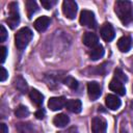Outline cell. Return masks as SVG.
Returning <instances> with one entry per match:
<instances>
[{
	"label": "cell",
	"mask_w": 133,
	"mask_h": 133,
	"mask_svg": "<svg viewBox=\"0 0 133 133\" xmlns=\"http://www.w3.org/2000/svg\"><path fill=\"white\" fill-rule=\"evenodd\" d=\"M79 22L82 26H86L88 28H96V25H97L94 12L88 9H83L80 12Z\"/></svg>",
	"instance_id": "277c9868"
},
{
	"label": "cell",
	"mask_w": 133,
	"mask_h": 133,
	"mask_svg": "<svg viewBox=\"0 0 133 133\" xmlns=\"http://www.w3.org/2000/svg\"><path fill=\"white\" fill-rule=\"evenodd\" d=\"M7 38V31L5 29V27L3 25L0 26V42H5V39Z\"/></svg>",
	"instance_id": "484cf974"
},
{
	"label": "cell",
	"mask_w": 133,
	"mask_h": 133,
	"mask_svg": "<svg viewBox=\"0 0 133 133\" xmlns=\"http://www.w3.org/2000/svg\"><path fill=\"white\" fill-rule=\"evenodd\" d=\"M63 82H64L65 85H68V86H69L70 88H72V89H76V88L78 87V82H77V80H76L75 78L71 77V76H66V78L63 80Z\"/></svg>",
	"instance_id": "603a6c76"
},
{
	"label": "cell",
	"mask_w": 133,
	"mask_h": 133,
	"mask_svg": "<svg viewBox=\"0 0 133 133\" xmlns=\"http://www.w3.org/2000/svg\"><path fill=\"white\" fill-rule=\"evenodd\" d=\"M41 4L44 8L50 9L52 6H54L56 4V1L55 0H41Z\"/></svg>",
	"instance_id": "d4e9b609"
},
{
	"label": "cell",
	"mask_w": 133,
	"mask_h": 133,
	"mask_svg": "<svg viewBox=\"0 0 133 133\" xmlns=\"http://www.w3.org/2000/svg\"><path fill=\"white\" fill-rule=\"evenodd\" d=\"M104 48L101 46V45H98L97 47H95V48H92V50L89 52V57H90V59H92V60H98V59H100L101 57H103V55H104Z\"/></svg>",
	"instance_id": "ac0fdd59"
},
{
	"label": "cell",
	"mask_w": 133,
	"mask_h": 133,
	"mask_svg": "<svg viewBox=\"0 0 133 133\" xmlns=\"http://www.w3.org/2000/svg\"><path fill=\"white\" fill-rule=\"evenodd\" d=\"M0 133H8V128L4 123L0 124Z\"/></svg>",
	"instance_id": "f546056e"
},
{
	"label": "cell",
	"mask_w": 133,
	"mask_h": 133,
	"mask_svg": "<svg viewBox=\"0 0 133 133\" xmlns=\"http://www.w3.org/2000/svg\"><path fill=\"white\" fill-rule=\"evenodd\" d=\"M132 46V39L130 36H122L118 41H117V48L121 52H128L131 49Z\"/></svg>",
	"instance_id": "5bb4252c"
},
{
	"label": "cell",
	"mask_w": 133,
	"mask_h": 133,
	"mask_svg": "<svg viewBox=\"0 0 133 133\" xmlns=\"http://www.w3.org/2000/svg\"><path fill=\"white\" fill-rule=\"evenodd\" d=\"M35 117H36L37 119H43V118L45 117V110L42 109V108H39V109L35 112Z\"/></svg>",
	"instance_id": "f1b7e54d"
},
{
	"label": "cell",
	"mask_w": 133,
	"mask_h": 133,
	"mask_svg": "<svg viewBox=\"0 0 133 133\" xmlns=\"http://www.w3.org/2000/svg\"><path fill=\"white\" fill-rule=\"evenodd\" d=\"M32 31L28 27L21 28L15 34V44L19 50H24L32 38Z\"/></svg>",
	"instance_id": "7a4b0ae2"
},
{
	"label": "cell",
	"mask_w": 133,
	"mask_h": 133,
	"mask_svg": "<svg viewBox=\"0 0 133 133\" xmlns=\"http://www.w3.org/2000/svg\"><path fill=\"white\" fill-rule=\"evenodd\" d=\"M0 52H1V63H3L5 61V58H6V55H7V49L2 46L0 48Z\"/></svg>",
	"instance_id": "83f0119b"
},
{
	"label": "cell",
	"mask_w": 133,
	"mask_h": 133,
	"mask_svg": "<svg viewBox=\"0 0 133 133\" xmlns=\"http://www.w3.org/2000/svg\"><path fill=\"white\" fill-rule=\"evenodd\" d=\"M114 11L124 25L133 22V3L128 0H118L114 4Z\"/></svg>",
	"instance_id": "6da1fadb"
},
{
	"label": "cell",
	"mask_w": 133,
	"mask_h": 133,
	"mask_svg": "<svg viewBox=\"0 0 133 133\" xmlns=\"http://www.w3.org/2000/svg\"><path fill=\"white\" fill-rule=\"evenodd\" d=\"M33 25H34V28H35L38 32H43V31H45V30L48 28V26L50 25V18L47 17V16H42V17L37 18V19L34 21Z\"/></svg>",
	"instance_id": "30bf717a"
},
{
	"label": "cell",
	"mask_w": 133,
	"mask_h": 133,
	"mask_svg": "<svg viewBox=\"0 0 133 133\" xmlns=\"http://www.w3.org/2000/svg\"><path fill=\"white\" fill-rule=\"evenodd\" d=\"M26 8H27V16H28V19H31L32 16L38 10V6H37L36 2L33 1V0H28V1H26Z\"/></svg>",
	"instance_id": "d6986e66"
},
{
	"label": "cell",
	"mask_w": 133,
	"mask_h": 133,
	"mask_svg": "<svg viewBox=\"0 0 133 133\" xmlns=\"http://www.w3.org/2000/svg\"><path fill=\"white\" fill-rule=\"evenodd\" d=\"M105 103L110 110H117L122 105L121 100L114 95H107L105 98Z\"/></svg>",
	"instance_id": "7c38bea8"
},
{
	"label": "cell",
	"mask_w": 133,
	"mask_h": 133,
	"mask_svg": "<svg viewBox=\"0 0 133 133\" xmlns=\"http://www.w3.org/2000/svg\"><path fill=\"white\" fill-rule=\"evenodd\" d=\"M15 85H16V87H17V89H19L21 92H26V90H27V88H28V86H27V83H26V81L21 77V76H19L18 78H16V80H15Z\"/></svg>",
	"instance_id": "ffe728a7"
},
{
	"label": "cell",
	"mask_w": 133,
	"mask_h": 133,
	"mask_svg": "<svg viewBox=\"0 0 133 133\" xmlns=\"http://www.w3.org/2000/svg\"><path fill=\"white\" fill-rule=\"evenodd\" d=\"M8 10H9V14H8V18H7L6 22L11 29H15L20 23V14H19L18 3L10 2L8 5Z\"/></svg>",
	"instance_id": "3957f363"
},
{
	"label": "cell",
	"mask_w": 133,
	"mask_h": 133,
	"mask_svg": "<svg viewBox=\"0 0 133 133\" xmlns=\"http://www.w3.org/2000/svg\"><path fill=\"white\" fill-rule=\"evenodd\" d=\"M29 97H30L31 101L36 106H41L43 104V102H44V96L37 89H31L30 92H29Z\"/></svg>",
	"instance_id": "e0dca14e"
},
{
	"label": "cell",
	"mask_w": 133,
	"mask_h": 133,
	"mask_svg": "<svg viewBox=\"0 0 133 133\" xmlns=\"http://www.w3.org/2000/svg\"><path fill=\"white\" fill-rule=\"evenodd\" d=\"M16 128H17L19 133H30V132H32V126L30 124L20 123V124H17Z\"/></svg>",
	"instance_id": "7402d4cb"
},
{
	"label": "cell",
	"mask_w": 133,
	"mask_h": 133,
	"mask_svg": "<svg viewBox=\"0 0 133 133\" xmlns=\"http://www.w3.org/2000/svg\"><path fill=\"white\" fill-rule=\"evenodd\" d=\"M69 122H70V118H69V116H68L66 114H64V113H59V114L55 115L54 118H53V124H54L56 127H58V128H63V127H65V126L69 124Z\"/></svg>",
	"instance_id": "2e32d148"
},
{
	"label": "cell",
	"mask_w": 133,
	"mask_h": 133,
	"mask_svg": "<svg viewBox=\"0 0 133 133\" xmlns=\"http://www.w3.org/2000/svg\"><path fill=\"white\" fill-rule=\"evenodd\" d=\"M82 41H83V44L85 46L90 47V48H95L99 45V38L92 32H85L84 35H83Z\"/></svg>",
	"instance_id": "8fae6325"
},
{
	"label": "cell",
	"mask_w": 133,
	"mask_h": 133,
	"mask_svg": "<svg viewBox=\"0 0 133 133\" xmlns=\"http://www.w3.org/2000/svg\"><path fill=\"white\" fill-rule=\"evenodd\" d=\"M107 123L103 117L96 116L91 119V132L92 133H106Z\"/></svg>",
	"instance_id": "8992f818"
},
{
	"label": "cell",
	"mask_w": 133,
	"mask_h": 133,
	"mask_svg": "<svg viewBox=\"0 0 133 133\" xmlns=\"http://www.w3.org/2000/svg\"><path fill=\"white\" fill-rule=\"evenodd\" d=\"M0 81L1 82H4L6 79H7V77H8V72L5 70V68L4 66H0Z\"/></svg>",
	"instance_id": "4316f807"
},
{
	"label": "cell",
	"mask_w": 133,
	"mask_h": 133,
	"mask_svg": "<svg viewBox=\"0 0 133 133\" xmlns=\"http://www.w3.org/2000/svg\"><path fill=\"white\" fill-rule=\"evenodd\" d=\"M100 34L105 42H111L115 36L114 29H113L112 25L109 23H105L102 25V27L100 29Z\"/></svg>",
	"instance_id": "52a82bcc"
},
{
	"label": "cell",
	"mask_w": 133,
	"mask_h": 133,
	"mask_svg": "<svg viewBox=\"0 0 133 133\" xmlns=\"http://www.w3.org/2000/svg\"><path fill=\"white\" fill-rule=\"evenodd\" d=\"M109 89L111 91L116 92L119 96H124L126 94V89H125V86H124L123 82L119 81V80H117V79H115V78H113L110 81V83H109Z\"/></svg>",
	"instance_id": "4fadbf2b"
},
{
	"label": "cell",
	"mask_w": 133,
	"mask_h": 133,
	"mask_svg": "<svg viewBox=\"0 0 133 133\" xmlns=\"http://www.w3.org/2000/svg\"><path fill=\"white\" fill-rule=\"evenodd\" d=\"M114 78L117 79V80H119V81H122V82H126V81L128 80L127 76H126V75L122 72V70H119V69H116V70L114 71Z\"/></svg>",
	"instance_id": "cb8c5ba5"
},
{
	"label": "cell",
	"mask_w": 133,
	"mask_h": 133,
	"mask_svg": "<svg viewBox=\"0 0 133 133\" xmlns=\"http://www.w3.org/2000/svg\"><path fill=\"white\" fill-rule=\"evenodd\" d=\"M87 92H88V97L91 101L97 100L101 96V86H100V84L96 81L89 82L87 84Z\"/></svg>",
	"instance_id": "9c48e42d"
},
{
	"label": "cell",
	"mask_w": 133,
	"mask_h": 133,
	"mask_svg": "<svg viewBox=\"0 0 133 133\" xmlns=\"http://www.w3.org/2000/svg\"><path fill=\"white\" fill-rule=\"evenodd\" d=\"M65 107L68 108V110H70L73 113H79L82 109V103L80 100L77 99H71L68 100L65 103Z\"/></svg>",
	"instance_id": "9a60e30c"
},
{
	"label": "cell",
	"mask_w": 133,
	"mask_h": 133,
	"mask_svg": "<svg viewBox=\"0 0 133 133\" xmlns=\"http://www.w3.org/2000/svg\"><path fill=\"white\" fill-rule=\"evenodd\" d=\"M15 114H16L17 117H20V118L26 117V116L29 115V110H28V108H27L26 106H24V105H19V106L16 108V110H15Z\"/></svg>",
	"instance_id": "44dd1931"
},
{
	"label": "cell",
	"mask_w": 133,
	"mask_h": 133,
	"mask_svg": "<svg viewBox=\"0 0 133 133\" xmlns=\"http://www.w3.org/2000/svg\"><path fill=\"white\" fill-rule=\"evenodd\" d=\"M77 3L73 0H64L62 2V12L68 19H74L77 14Z\"/></svg>",
	"instance_id": "5b68a950"
},
{
	"label": "cell",
	"mask_w": 133,
	"mask_h": 133,
	"mask_svg": "<svg viewBox=\"0 0 133 133\" xmlns=\"http://www.w3.org/2000/svg\"><path fill=\"white\" fill-rule=\"evenodd\" d=\"M65 103L66 100L64 97H52L48 101V107L53 111H57L62 109L65 106Z\"/></svg>",
	"instance_id": "ba28073f"
}]
</instances>
